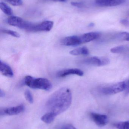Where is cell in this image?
I'll list each match as a JSON object with an SVG mask.
<instances>
[{"mask_svg":"<svg viewBox=\"0 0 129 129\" xmlns=\"http://www.w3.org/2000/svg\"><path fill=\"white\" fill-rule=\"evenodd\" d=\"M71 91L67 88H63L57 90L48 98L46 103V107L48 112L56 116L67 110L72 103Z\"/></svg>","mask_w":129,"mask_h":129,"instance_id":"1","label":"cell"},{"mask_svg":"<svg viewBox=\"0 0 129 129\" xmlns=\"http://www.w3.org/2000/svg\"><path fill=\"white\" fill-rule=\"evenodd\" d=\"M25 84L30 88L49 91L52 88L50 81L45 78H35L31 76H26L24 79Z\"/></svg>","mask_w":129,"mask_h":129,"instance_id":"2","label":"cell"},{"mask_svg":"<svg viewBox=\"0 0 129 129\" xmlns=\"http://www.w3.org/2000/svg\"><path fill=\"white\" fill-rule=\"evenodd\" d=\"M126 88V84L125 81L103 87L101 89V92L105 95H113L125 91Z\"/></svg>","mask_w":129,"mask_h":129,"instance_id":"3","label":"cell"},{"mask_svg":"<svg viewBox=\"0 0 129 129\" xmlns=\"http://www.w3.org/2000/svg\"><path fill=\"white\" fill-rule=\"evenodd\" d=\"M8 23L11 26H15L27 31L31 22L24 20L19 17L11 16L8 19Z\"/></svg>","mask_w":129,"mask_h":129,"instance_id":"4","label":"cell"},{"mask_svg":"<svg viewBox=\"0 0 129 129\" xmlns=\"http://www.w3.org/2000/svg\"><path fill=\"white\" fill-rule=\"evenodd\" d=\"M83 62L85 64L100 67L109 64L110 60L108 58L105 57H92L86 59Z\"/></svg>","mask_w":129,"mask_h":129,"instance_id":"5","label":"cell"},{"mask_svg":"<svg viewBox=\"0 0 129 129\" xmlns=\"http://www.w3.org/2000/svg\"><path fill=\"white\" fill-rule=\"evenodd\" d=\"M90 116L95 124L100 127L105 126L109 121L107 116L104 114L92 113L90 114Z\"/></svg>","mask_w":129,"mask_h":129,"instance_id":"6","label":"cell"},{"mask_svg":"<svg viewBox=\"0 0 129 129\" xmlns=\"http://www.w3.org/2000/svg\"><path fill=\"white\" fill-rule=\"evenodd\" d=\"M25 107L23 105H20L16 107H11L1 110V116L9 115L14 116L20 113L24 110Z\"/></svg>","mask_w":129,"mask_h":129,"instance_id":"7","label":"cell"},{"mask_svg":"<svg viewBox=\"0 0 129 129\" xmlns=\"http://www.w3.org/2000/svg\"><path fill=\"white\" fill-rule=\"evenodd\" d=\"M100 34L97 32H92L85 33L82 35L79 36V40L80 44L90 42L98 38Z\"/></svg>","mask_w":129,"mask_h":129,"instance_id":"8","label":"cell"},{"mask_svg":"<svg viewBox=\"0 0 129 129\" xmlns=\"http://www.w3.org/2000/svg\"><path fill=\"white\" fill-rule=\"evenodd\" d=\"M126 0H95L98 6L102 7H112L121 5L125 3Z\"/></svg>","mask_w":129,"mask_h":129,"instance_id":"9","label":"cell"},{"mask_svg":"<svg viewBox=\"0 0 129 129\" xmlns=\"http://www.w3.org/2000/svg\"><path fill=\"white\" fill-rule=\"evenodd\" d=\"M54 22L52 21H44L39 23H36L34 32L39 31H48L53 28Z\"/></svg>","mask_w":129,"mask_h":129,"instance_id":"10","label":"cell"},{"mask_svg":"<svg viewBox=\"0 0 129 129\" xmlns=\"http://www.w3.org/2000/svg\"><path fill=\"white\" fill-rule=\"evenodd\" d=\"M84 74V73L80 69L77 68L66 69L59 71L57 74V76L58 77H63L70 75H76L82 76Z\"/></svg>","mask_w":129,"mask_h":129,"instance_id":"11","label":"cell"},{"mask_svg":"<svg viewBox=\"0 0 129 129\" xmlns=\"http://www.w3.org/2000/svg\"><path fill=\"white\" fill-rule=\"evenodd\" d=\"M0 71L2 75L9 77H12L14 76L13 70L10 66L1 60L0 62Z\"/></svg>","mask_w":129,"mask_h":129,"instance_id":"12","label":"cell"},{"mask_svg":"<svg viewBox=\"0 0 129 129\" xmlns=\"http://www.w3.org/2000/svg\"><path fill=\"white\" fill-rule=\"evenodd\" d=\"M70 53L72 55H87L89 54L88 49L86 47L79 48L75 50H73L70 52Z\"/></svg>","mask_w":129,"mask_h":129,"instance_id":"13","label":"cell"},{"mask_svg":"<svg viewBox=\"0 0 129 129\" xmlns=\"http://www.w3.org/2000/svg\"><path fill=\"white\" fill-rule=\"evenodd\" d=\"M56 116H57L53 113L48 112L42 116L41 120L45 123L49 124L54 121Z\"/></svg>","mask_w":129,"mask_h":129,"instance_id":"14","label":"cell"},{"mask_svg":"<svg viewBox=\"0 0 129 129\" xmlns=\"http://www.w3.org/2000/svg\"><path fill=\"white\" fill-rule=\"evenodd\" d=\"M0 8L1 10L5 14L8 16H11L13 14V11L11 8L7 4L4 2L0 3Z\"/></svg>","mask_w":129,"mask_h":129,"instance_id":"15","label":"cell"},{"mask_svg":"<svg viewBox=\"0 0 129 129\" xmlns=\"http://www.w3.org/2000/svg\"><path fill=\"white\" fill-rule=\"evenodd\" d=\"M115 38L119 40L129 41V33L126 32H122L117 34Z\"/></svg>","mask_w":129,"mask_h":129,"instance_id":"16","label":"cell"},{"mask_svg":"<svg viewBox=\"0 0 129 129\" xmlns=\"http://www.w3.org/2000/svg\"><path fill=\"white\" fill-rule=\"evenodd\" d=\"M114 125L118 129H129V120L117 123Z\"/></svg>","mask_w":129,"mask_h":129,"instance_id":"17","label":"cell"},{"mask_svg":"<svg viewBox=\"0 0 129 129\" xmlns=\"http://www.w3.org/2000/svg\"><path fill=\"white\" fill-rule=\"evenodd\" d=\"M127 48L125 46H119L111 49V52L113 53H120L125 51Z\"/></svg>","mask_w":129,"mask_h":129,"instance_id":"18","label":"cell"},{"mask_svg":"<svg viewBox=\"0 0 129 129\" xmlns=\"http://www.w3.org/2000/svg\"><path fill=\"white\" fill-rule=\"evenodd\" d=\"M1 32L5 34H8L10 35L11 36H13L16 38H19L20 36L19 34L15 31H12V30H9V29H1Z\"/></svg>","mask_w":129,"mask_h":129,"instance_id":"19","label":"cell"},{"mask_svg":"<svg viewBox=\"0 0 129 129\" xmlns=\"http://www.w3.org/2000/svg\"><path fill=\"white\" fill-rule=\"evenodd\" d=\"M24 94L27 101L30 104H33L34 101V100H33V96L31 92L29 90L27 89L25 91Z\"/></svg>","mask_w":129,"mask_h":129,"instance_id":"20","label":"cell"},{"mask_svg":"<svg viewBox=\"0 0 129 129\" xmlns=\"http://www.w3.org/2000/svg\"><path fill=\"white\" fill-rule=\"evenodd\" d=\"M7 2L13 6H20L22 5V0H5Z\"/></svg>","mask_w":129,"mask_h":129,"instance_id":"21","label":"cell"},{"mask_svg":"<svg viewBox=\"0 0 129 129\" xmlns=\"http://www.w3.org/2000/svg\"><path fill=\"white\" fill-rule=\"evenodd\" d=\"M71 4L72 6L79 8L82 7L83 5V4L81 2H72Z\"/></svg>","mask_w":129,"mask_h":129,"instance_id":"22","label":"cell"},{"mask_svg":"<svg viewBox=\"0 0 129 129\" xmlns=\"http://www.w3.org/2000/svg\"><path fill=\"white\" fill-rule=\"evenodd\" d=\"M120 23L126 27H129V21L127 19H123L120 20Z\"/></svg>","mask_w":129,"mask_h":129,"instance_id":"23","label":"cell"},{"mask_svg":"<svg viewBox=\"0 0 129 129\" xmlns=\"http://www.w3.org/2000/svg\"><path fill=\"white\" fill-rule=\"evenodd\" d=\"M62 129H77L72 124H68L63 126Z\"/></svg>","mask_w":129,"mask_h":129,"instance_id":"24","label":"cell"},{"mask_svg":"<svg viewBox=\"0 0 129 129\" xmlns=\"http://www.w3.org/2000/svg\"><path fill=\"white\" fill-rule=\"evenodd\" d=\"M43 1L59 2H65L67 0H42Z\"/></svg>","mask_w":129,"mask_h":129,"instance_id":"25","label":"cell"},{"mask_svg":"<svg viewBox=\"0 0 129 129\" xmlns=\"http://www.w3.org/2000/svg\"><path fill=\"white\" fill-rule=\"evenodd\" d=\"M5 95V93L1 89L0 90V97L1 98H3Z\"/></svg>","mask_w":129,"mask_h":129,"instance_id":"26","label":"cell"},{"mask_svg":"<svg viewBox=\"0 0 129 129\" xmlns=\"http://www.w3.org/2000/svg\"><path fill=\"white\" fill-rule=\"evenodd\" d=\"M94 24L93 23H91V24H89V26H90V27H92V26H94Z\"/></svg>","mask_w":129,"mask_h":129,"instance_id":"27","label":"cell"},{"mask_svg":"<svg viewBox=\"0 0 129 129\" xmlns=\"http://www.w3.org/2000/svg\"><path fill=\"white\" fill-rule=\"evenodd\" d=\"M125 2V3H128V4H129V0H126Z\"/></svg>","mask_w":129,"mask_h":129,"instance_id":"28","label":"cell"}]
</instances>
